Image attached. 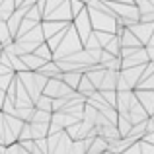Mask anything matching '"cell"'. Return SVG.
Listing matches in <instances>:
<instances>
[{"mask_svg":"<svg viewBox=\"0 0 154 154\" xmlns=\"http://www.w3.org/2000/svg\"><path fill=\"white\" fill-rule=\"evenodd\" d=\"M60 80H63L64 84H66L70 90H76L80 84V80H82V72L80 70H68V72H63L60 74Z\"/></svg>","mask_w":154,"mask_h":154,"instance_id":"6da1fadb","label":"cell"},{"mask_svg":"<svg viewBox=\"0 0 154 154\" xmlns=\"http://www.w3.org/2000/svg\"><path fill=\"white\" fill-rule=\"evenodd\" d=\"M33 55L39 57V59H43V60H51L53 59V53L49 51V45H47V43H45V45H43V43H39V45L33 49Z\"/></svg>","mask_w":154,"mask_h":154,"instance_id":"7a4b0ae2","label":"cell"}]
</instances>
